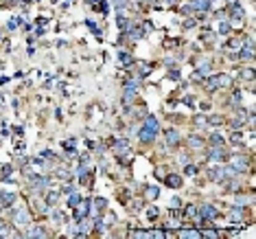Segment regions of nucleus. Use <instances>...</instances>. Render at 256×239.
<instances>
[{"instance_id":"nucleus-7","label":"nucleus","mask_w":256,"mask_h":239,"mask_svg":"<svg viewBox=\"0 0 256 239\" xmlns=\"http://www.w3.org/2000/svg\"><path fill=\"white\" fill-rule=\"evenodd\" d=\"M118 57H121V64H123V66H129V64H131V62H134V59H131V55H129V53H121V55H118Z\"/></svg>"},{"instance_id":"nucleus-31","label":"nucleus","mask_w":256,"mask_h":239,"mask_svg":"<svg viewBox=\"0 0 256 239\" xmlns=\"http://www.w3.org/2000/svg\"><path fill=\"white\" fill-rule=\"evenodd\" d=\"M241 138H243V136H241V134H239V132H237V134H232V143H239V140H241Z\"/></svg>"},{"instance_id":"nucleus-22","label":"nucleus","mask_w":256,"mask_h":239,"mask_svg":"<svg viewBox=\"0 0 256 239\" xmlns=\"http://www.w3.org/2000/svg\"><path fill=\"white\" fill-rule=\"evenodd\" d=\"M147 217H149V220H155V217H158V208H155V206L147 211Z\"/></svg>"},{"instance_id":"nucleus-33","label":"nucleus","mask_w":256,"mask_h":239,"mask_svg":"<svg viewBox=\"0 0 256 239\" xmlns=\"http://www.w3.org/2000/svg\"><path fill=\"white\" fill-rule=\"evenodd\" d=\"M171 206H173V208H177V206H180V200H177V198H173V200H171Z\"/></svg>"},{"instance_id":"nucleus-29","label":"nucleus","mask_w":256,"mask_h":239,"mask_svg":"<svg viewBox=\"0 0 256 239\" xmlns=\"http://www.w3.org/2000/svg\"><path fill=\"white\" fill-rule=\"evenodd\" d=\"M204 237H219V235H217V230H206Z\"/></svg>"},{"instance_id":"nucleus-10","label":"nucleus","mask_w":256,"mask_h":239,"mask_svg":"<svg viewBox=\"0 0 256 239\" xmlns=\"http://www.w3.org/2000/svg\"><path fill=\"white\" fill-rule=\"evenodd\" d=\"M90 228H92V222H90V220H83V222H81V233H79V235H85Z\"/></svg>"},{"instance_id":"nucleus-13","label":"nucleus","mask_w":256,"mask_h":239,"mask_svg":"<svg viewBox=\"0 0 256 239\" xmlns=\"http://www.w3.org/2000/svg\"><path fill=\"white\" fill-rule=\"evenodd\" d=\"M221 158H223V152L221 149H213L210 152V160H221Z\"/></svg>"},{"instance_id":"nucleus-20","label":"nucleus","mask_w":256,"mask_h":239,"mask_svg":"<svg viewBox=\"0 0 256 239\" xmlns=\"http://www.w3.org/2000/svg\"><path fill=\"white\" fill-rule=\"evenodd\" d=\"M18 222H29V213L27 211H20L18 213Z\"/></svg>"},{"instance_id":"nucleus-4","label":"nucleus","mask_w":256,"mask_h":239,"mask_svg":"<svg viewBox=\"0 0 256 239\" xmlns=\"http://www.w3.org/2000/svg\"><path fill=\"white\" fill-rule=\"evenodd\" d=\"M167 140H169V145H177L180 143V134L175 130H167Z\"/></svg>"},{"instance_id":"nucleus-21","label":"nucleus","mask_w":256,"mask_h":239,"mask_svg":"<svg viewBox=\"0 0 256 239\" xmlns=\"http://www.w3.org/2000/svg\"><path fill=\"white\" fill-rule=\"evenodd\" d=\"M79 200H81V198L72 193V195H70V200H68V206H77V204H79Z\"/></svg>"},{"instance_id":"nucleus-8","label":"nucleus","mask_w":256,"mask_h":239,"mask_svg":"<svg viewBox=\"0 0 256 239\" xmlns=\"http://www.w3.org/2000/svg\"><path fill=\"white\" fill-rule=\"evenodd\" d=\"M29 237H46V233H44L42 228H37V226H35V228H31V230H29Z\"/></svg>"},{"instance_id":"nucleus-6","label":"nucleus","mask_w":256,"mask_h":239,"mask_svg":"<svg viewBox=\"0 0 256 239\" xmlns=\"http://www.w3.org/2000/svg\"><path fill=\"white\" fill-rule=\"evenodd\" d=\"M206 88H208V90H217V88H219V77H210V79H208V83H206Z\"/></svg>"},{"instance_id":"nucleus-5","label":"nucleus","mask_w":256,"mask_h":239,"mask_svg":"<svg viewBox=\"0 0 256 239\" xmlns=\"http://www.w3.org/2000/svg\"><path fill=\"white\" fill-rule=\"evenodd\" d=\"M167 184L173 186V189H180V186H182V180H180V176H169V178H167Z\"/></svg>"},{"instance_id":"nucleus-24","label":"nucleus","mask_w":256,"mask_h":239,"mask_svg":"<svg viewBox=\"0 0 256 239\" xmlns=\"http://www.w3.org/2000/svg\"><path fill=\"white\" fill-rule=\"evenodd\" d=\"M64 147H66L68 152H72V149H75V138H70V140H66V143H64Z\"/></svg>"},{"instance_id":"nucleus-16","label":"nucleus","mask_w":256,"mask_h":239,"mask_svg":"<svg viewBox=\"0 0 256 239\" xmlns=\"http://www.w3.org/2000/svg\"><path fill=\"white\" fill-rule=\"evenodd\" d=\"M180 237H201V235H199L197 230H182Z\"/></svg>"},{"instance_id":"nucleus-17","label":"nucleus","mask_w":256,"mask_h":239,"mask_svg":"<svg viewBox=\"0 0 256 239\" xmlns=\"http://www.w3.org/2000/svg\"><path fill=\"white\" fill-rule=\"evenodd\" d=\"M188 143H191L193 147H201V145H204V143H201V138H197V136H191V138H188Z\"/></svg>"},{"instance_id":"nucleus-23","label":"nucleus","mask_w":256,"mask_h":239,"mask_svg":"<svg viewBox=\"0 0 256 239\" xmlns=\"http://www.w3.org/2000/svg\"><path fill=\"white\" fill-rule=\"evenodd\" d=\"M46 202H48V204H55V202H57V193H55V191L46 195Z\"/></svg>"},{"instance_id":"nucleus-12","label":"nucleus","mask_w":256,"mask_h":239,"mask_svg":"<svg viewBox=\"0 0 256 239\" xmlns=\"http://www.w3.org/2000/svg\"><path fill=\"white\" fill-rule=\"evenodd\" d=\"M239 57H241V59H252V46H247L245 51H241Z\"/></svg>"},{"instance_id":"nucleus-30","label":"nucleus","mask_w":256,"mask_h":239,"mask_svg":"<svg viewBox=\"0 0 256 239\" xmlns=\"http://www.w3.org/2000/svg\"><path fill=\"white\" fill-rule=\"evenodd\" d=\"M18 22H20V20H15V18H13V20L9 22V29H18Z\"/></svg>"},{"instance_id":"nucleus-25","label":"nucleus","mask_w":256,"mask_h":239,"mask_svg":"<svg viewBox=\"0 0 256 239\" xmlns=\"http://www.w3.org/2000/svg\"><path fill=\"white\" fill-rule=\"evenodd\" d=\"M208 123H213V125H219L221 123V116H210V118H206Z\"/></svg>"},{"instance_id":"nucleus-2","label":"nucleus","mask_w":256,"mask_h":239,"mask_svg":"<svg viewBox=\"0 0 256 239\" xmlns=\"http://www.w3.org/2000/svg\"><path fill=\"white\" fill-rule=\"evenodd\" d=\"M145 130H149L151 134H158V121L153 116H147V121H145Z\"/></svg>"},{"instance_id":"nucleus-3","label":"nucleus","mask_w":256,"mask_h":239,"mask_svg":"<svg viewBox=\"0 0 256 239\" xmlns=\"http://www.w3.org/2000/svg\"><path fill=\"white\" fill-rule=\"evenodd\" d=\"M232 169H237V171H245V169H247L245 158H234V160H232Z\"/></svg>"},{"instance_id":"nucleus-32","label":"nucleus","mask_w":256,"mask_h":239,"mask_svg":"<svg viewBox=\"0 0 256 239\" xmlns=\"http://www.w3.org/2000/svg\"><path fill=\"white\" fill-rule=\"evenodd\" d=\"M195 171H197V169H195V167H193V164H191V167H188V164H186V173H195Z\"/></svg>"},{"instance_id":"nucleus-26","label":"nucleus","mask_w":256,"mask_h":239,"mask_svg":"<svg viewBox=\"0 0 256 239\" xmlns=\"http://www.w3.org/2000/svg\"><path fill=\"white\" fill-rule=\"evenodd\" d=\"M219 31H221V33H228V31H230V24H228V22H221V24H219Z\"/></svg>"},{"instance_id":"nucleus-19","label":"nucleus","mask_w":256,"mask_h":239,"mask_svg":"<svg viewBox=\"0 0 256 239\" xmlns=\"http://www.w3.org/2000/svg\"><path fill=\"white\" fill-rule=\"evenodd\" d=\"M230 217L234 220V222H241V220H243V213H241V211H232V213H230Z\"/></svg>"},{"instance_id":"nucleus-27","label":"nucleus","mask_w":256,"mask_h":239,"mask_svg":"<svg viewBox=\"0 0 256 239\" xmlns=\"http://www.w3.org/2000/svg\"><path fill=\"white\" fill-rule=\"evenodd\" d=\"M208 121H206V118L204 116H195V125H206Z\"/></svg>"},{"instance_id":"nucleus-28","label":"nucleus","mask_w":256,"mask_h":239,"mask_svg":"<svg viewBox=\"0 0 256 239\" xmlns=\"http://www.w3.org/2000/svg\"><path fill=\"white\" fill-rule=\"evenodd\" d=\"M210 140H213V143H221V140H223V136L217 132V134H213V138H210Z\"/></svg>"},{"instance_id":"nucleus-1","label":"nucleus","mask_w":256,"mask_h":239,"mask_svg":"<svg viewBox=\"0 0 256 239\" xmlns=\"http://www.w3.org/2000/svg\"><path fill=\"white\" fill-rule=\"evenodd\" d=\"M201 217H204V220H215V217H217V211H215V206L206 204V206L201 208Z\"/></svg>"},{"instance_id":"nucleus-14","label":"nucleus","mask_w":256,"mask_h":239,"mask_svg":"<svg viewBox=\"0 0 256 239\" xmlns=\"http://www.w3.org/2000/svg\"><path fill=\"white\" fill-rule=\"evenodd\" d=\"M158 193H160L158 186H149V189H147V198H158Z\"/></svg>"},{"instance_id":"nucleus-11","label":"nucleus","mask_w":256,"mask_h":239,"mask_svg":"<svg viewBox=\"0 0 256 239\" xmlns=\"http://www.w3.org/2000/svg\"><path fill=\"white\" fill-rule=\"evenodd\" d=\"M195 7L197 9H208L210 7V0H195Z\"/></svg>"},{"instance_id":"nucleus-18","label":"nucleus","mask_w":256,"mask_h":239,"mask_svg":"<svg viewBox=\"0 0 256 239\" xmlns=\"http://www.w3.org/2000/svg\"><path fill=\"white\" fill-rule=\"evenodd\" d=\"M228 46H230V49H243V40H232Z\"/></svg>"},{"instance_id":"nucleus-9","label":"nucleus","mask_w":256,"mask_h":239,"mask_svg":"<svg viewBox=\"0 0 256 239\" xmlns=\"http://www.w3.org/2000/svg\"><path fill=\"white\" fill-rule=\"evenodd\" d=\"M208 176H210V178H213V180L217 182V180H219V178L223 176V171H221V169H210V171H208Z\"/></svg>"},{"instance_id":"nucleus-15","label":"nucleus","mask_w":256,"mask_h":239,"mask_svg":"<svg viewBox=\"0 0 256 239\" xmlns=\"http://www.w3.org/2000/svg\"><path fill=\"white\" fill-rule=\"evenodd\" d=\"M184 213H186V217H197V208L195 206H186Z\"/></svg>"}]
</instances>
